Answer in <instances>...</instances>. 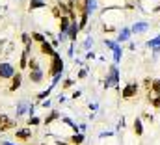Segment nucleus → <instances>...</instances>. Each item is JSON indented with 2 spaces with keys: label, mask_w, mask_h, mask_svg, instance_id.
<instances>
[{
  "label": "nucleus",
  "mask_w": 160,
  "mask_h": 145,
  "mask_svg": "<svg viewBox=\"0 0 160 145\" xmlns=\"http://www.w3.org/2000/svg\"><path fill=\"white\" fill-rule=\"evenodd\" d=\"M86 74H88V71H86V69H82V71L78 72V78H86Z\"/></svg>",
  "instance_id": "30"
},
{
  "label": "nucleus",
  "mask_w": 160,
  "mask_h": 145,
  "mask_svg": "<svg viewBox=\"0 0 160 145\" xmlns=\"http://www.w3.org/2000/svg\"><path fill=\"white\" fill-rule=\"evenodd\" d=\"M15 138H17L19 142H28V140L32 138V128H30V127H24V128H19V130L15 132Z\"/></svg>",
  "instance_id": "5"
},
{
  "label": "nucleus",
  "mask_w": 160,
  "mask_h": 145,
  "mask_svg": "<svg viewBox=\"0 0 160 145\" xmlns=\"http://www.w3.org/2000/svg\"><path fill=\"white\" fill-rule=\"evenodd\" d=\"M21 82H22V74H21V72H15V74L11 76V84H9V91H15V89H19V86H21Z\"/></svg>",
  "instance_id": "9"
},
{
  "label": "nucleus",
  "mask_w": 160,
  "mask_h": 145,
  "mask_svg": "<svg viewBox=\"0 0 160 145\" xmlns=\"http://www.w3.org/2000/svg\"><path fill=\"white\" fill-rule=\"evenodd\" d=\"M151 86H153V78H151V76H145V78H143V82H142V88L145 89V93H147V91H151Z\"/></svg>",
  "instance_id": "17"
},
{
  "label": "nucleus",
  "mask_w": 160,
  "mask_h": 145,
  "mask_svg": "<svg viewBox=\"0 0 160 145\" xmlns=\"http://www.w3.org/2000/svg\"><path fill=\"white\" fill-rule=\"evenodd\" d=\"M147 28H149L147 22H136V24L132 26V32H134V34H142V32H145Z\"/></svg>",
  "instance_id": "15"
},
{
  "label": "nucleus",
  "mask_w": 160,
  "mask_h": 145,
  "mask_svg": "<svg viewBox=\"0 0 160 145\" xmlns=\"http://www.w3.org/2000/svg\"><path fill=\"white\" fill-rule=\"evenodd\" d=\"M56 119H60V113H58V112H50V113L45 117V125H50V123L56 121Z\"/></svg>",
  "instance_id": "18"
},
{
  "label": "nucleus",
  "mask_w": 160,
  "mask_h": 145,
  "mask_svg": "<svg viewBox=\"0 0 160 145\" xmlns=\"http://www.w3.org/2000/svg\"><path fill=\"white\" fill-rule=\"evenodd\" d=\"M15 125H17V123H15V121H13L11 117H8V115H4V113L0 115V130H2V132H6V130H11V128H15Z\"/></svg>",
  "instance_id": "4"
},
{
  "label": "nucleus",
  "mask_w": 160,
  "mask_h": 145,
  "mask_svg": "<svg viewBox=\"0 0 160 145\" xmlns=\"http://www.w3.org/2000/svg\"><path fill=\"white\" fill-rule=\"evenodd\" d=\"M138 93H140V84H138V82H128V84L121 89V99L128 101V99L138 97Z\"/></svg>",
  "instance_id": "1"
},
{
  "label": "nucleus",
  "mask_w": 160,
  "mask_h": 145,
  "mask_svg": "<svg viewBox=\"0 0 160 145\" xmlns=\"http://www.w3.org/2000/svg\"><path fill=\"white\" fill-rule=\"evenodd\" d=\"M4 145H11V143H4Z\"/></svg>",
  "instance_id": "32"
},
{
  "label": "nucleus",
  "mask_w": 160,
  "mask_h": 145,
  "mask_svg": "<svg viewBox=\"0 0 160 145\" xmlns=\"http://www.w3.org/2000/svg\"><path fill=\"white\" fill-rule=\"evenodd\" d=\"M39 145H47V143H39Z\"/></svg>",
  "instance_id": "33"
},
{
  "label": "nucleus",
  "mask_w": 160,
  "mask_h": 145,
  "mask_svg": "<svg viewBox=\"0 0 160 145\" xmlns=\"http://www.w3.org/2000/svg\"><path fill=\"white\" fill-rule=\"evenodd\" d=\"M130 34H132V28H123V30L119 32V36H118V43L128 41V39H130Z\"/></svg>",
  "instance_id": "12"
},
{
  "label": "nucleus",
  "mask_w": 160,
  "mask_h": 145,
  "mask_svg": "<svg viewBox=\"0 0 160 145\" xmlns=\"http://www.w3.org/2000/svg\"><path fill=\"white\" fill-rule=\"evenodd\" d=\"M80 28H78V22H71V26H69V30H67V34H69V39L71 41H77V36H78Z\"/></svg>",
  "instance_id": "11"
},
{
  "label": "nucleus",
  "mask_w": 160,
  "mask_h": 145,
  "mask_svg": "<svg viewBox=\"0 0 160 145\" xmlns=\"http://www.w3.org/2000/svg\"><path fill=\"white\" fill-rule=\"evenodd\" d=\"M102 32L112 34V32H116V26H112V24H104V26H102Z\"/></svg>",
  "instance_id": "26"
},
{
  "label": "nucleus",
  "mask_w": 160,
  "mask_h": 145,
  "mask_svg": "<svg viewBox=\"0 0 160 145\" xmlns=\"http://www.w3.org/2000/svg\"><path fill=\"white\" fill-rule=\"evenodd\" d=\"M50 11H52V15H54L56 19H60V17L63 15V13H62V9L58 8V4H56V6H52V8H50Z\"/></svg>",
  "instance_id": "23"
},
{
  "label": "nucleus",
  "mask_w": 160,
  "mask_h": 145,
  "mask_svg": "<svg viewBox=\"0 0 160 145\" xmlns=\"http://www.w3.org/2000/svg\"><path fill=\"white\" fill-rule=\"evenodd\" d=\"M19 67H21V69L28 67V52H26V50H24V52H22V56H21V63H19Z\"/></svg>",
  "instance_id": "21"
},
{
  "label": "nucleus",
  "mask_w": 160,
  "mask_h": 145,
  "mask_svg": "<svg viewBox=\"0 0 160 145\" xmlns=\"http://www.w3.org/2000/svg\"><path fill=\"white\" fill-rule=\"evenodd\" d=\"M15 72H13V69H11V65L9 63H2L0 65V78H11Z\"/></svg>",
  "instance_id": "10"
},
{
  "label": "nucleus",
  "mask_w": 160,
  "mask_h": 145,
  "mask_svg": "<svg viewBox=\"0 0 160 145\" xmlns=\"http://www.w3.org/2000/svg\"><path fill=\"white\" fill-rule=\"evenodd\" d=\"M149 104H151V108L160 110V95H153V99L149 101Z\"/></svg>",
  "instance_id": "20"
},
{
  "label": "nucleus",
  "mask_w": 160,
  "mask_h": 145,
  "mask_svg": "<svg viewBox=\"0 0 160 145\" xmlns=\"http://www.w3.org/2000/svg\"><path fill=\"white\" fill-rule=\"evenodd\" d=\"M118 82H119V71H118V67H110V76H108L106 82H104V88L118 86Z\"/></svg>",
  "instance_id": "3"
},
{
  "label": "nucleus",
  "mask_w": 160,
  "mask_h": 145,
  "mask_svg": "<svg viewBox=\"0 0 160 145\" xmlns=\"http://www.w3.org/2000/svg\"><path fill=\"white\" fill-rule=\"evenodd\" d=\"M45 4L41 2V0H32V6H30V9H36V8H43Z\"/></svg>",
  "instance_id": "27"
},
{
  "label": "nucleus",
  "mask_w": 160,
  "mask_h": 145,
  "mask_svg": "<svg viewBox=\"0 0 160 145\" xmlns=\"http://www.w3.org/2000/svg\"><path fill=\"white\" fill-rule=\"evenodd\" d=\"M69 26H71V19H69L67 15H62V17L58 19V28H60V34H67Z\"/></svg>",
  "instance_id": "6"
},
{
  "label": "nucleus",
  "mask_w": 160,
  "mask_h": 145,
  "mask_svg": "<svg viewBox=\"0 0 160 145\" xmlns=\"http://www.w3.org/2000/svg\"><path fill=\"white\" fill-rule=\"evenodd\" d=\"M84 140H86L84 134H73V136L69 138V143L71 145H82L84 143Z\"/></svg>",
  "instance_id": "14"
},
{
  "label": "nucleus",
  "mask_w": 160,
  "mask_h": 145,
  "mask_svg": "<svg viewBox=\"0 0 160 145\" xmlns=\"http://www.w3.org/2000/svg\"><path fill=\"white\" fill-rule=\"evenodd\" d=\"M151 91H153V95H160V78H153Z\"/></svg>",
  "instance_id": "19"
},
{
  "label": "nucleus",
  "mask_w": 160,
  "mask_h": 145,
  "mask_svg": "<svg viewBox=\"0 0 160 145\" xmlns=\"http://www.w3.org/2000/svg\"><path fill=\"white\" fill-rule=\"evenodd\" d=\"M39 52H41V54H45V56H50V58H52V56L56 54L54 47H52L50 43H47V41H45V43H41V45H39Z\"/></svg>",
  "instance_id": "8"
},
{
  "label": "nucleus",
  "mask_w": 160,
  "mask_h": 145,
  "mask_svg": "<svg viewBox=\"0 0 160 145\" xmlns=\"http://www.w3.org/2000/svg\"><path fill=\"white\" fill-rule=\"evenodd\" d=\"M28 67H30V71H38V69H39L38 60H36V58H30V60H28Z\"/></svg>",
  "instance_id": "22"
},
{
  "label": "nucleus",
  "mask_w": 160,
  "mask_h": 145,
  "mask_svg": "<svg viewBox=\"0 0 160 145\" xmlns=\"http://www.w3.org/2000/svg\"><path fill=\"white\" fill-rule=\"evenodd\" d=\"M28 123H30L32 127H38L41 121H39V117H30V121H28Z\"/></svg>",
  "instance_id": "28"
},
{
  "label": "nucleus",
  "mask_w": 160,
  "mask_h": 145,
  "mask_svg": "<svg viewBox=\"0 0 160 145\" xmlns=\"http://www.w3.org/2000/svg\"><path fill=\"white\" fill-rule=\"evenodd\" d=\"M30 82H34V84H41L43 82V72H41V69L30 71Z\"/></svg>",
  "instance_id": "13"
},
{
  "label": "nucleus",
  "mask_w": 160,
  "mask_h": 145,
  "mask_svg": "<svg viewBox=\"0 0 160 145\" xmlns=\"http://www.w3.org/2000/svg\"><path fill=\"white\" fill-rule=\"evenodd\" d=\"M142 119H145L147 123H155V115L149 113V112H143V113H142Z\"/></svg>",
  "instance_id": "24"
},
{
  "label": "nucleus",
  "mask_w": 160,
  "mask_h": 145,
  "mask_svg": "<svg viewBox=\"0 0 160 145\" xmlns=\"http://www.w3.org/2000/svg\"><path fill=\"white\" fill-rule=\"evenodd\" d=\"M134 2H136V4H138V2H142V0H134Z\"/></svg>",
  "instance_id": "31"
},
{
  "label": "nucleus",
  "mask_w": 160,
  "mask_h": 145,
  "mask_svg": "<svg viewBox=\"0 0 160 145\" xmlns=\"http://www.w3.org/2000/svg\"><path fill=\"white\" fill-rule=\"evenodd\" d=\"M62 71H63V60H62V56L56 52V54L52 56V63H50V69H48V76H50V78L60 76Z\"/></svg>",
  "instance_id": "2"
},
{
  "label": "nucleus",
  "mask_w": 160,
  "mask_h": 145,
  "mask_svg": "<svg viewBox=\"0 0 160 145\" xmlns=\"http://www.w3.org/2000/svg\"><path fill=\"white\" fill-rule=\"evenodd\" d=\"M119 58H121V47H119V43H118V47L114 48V60L119 62Z\"/></svg>",
  "instance_id": "25"
},
{
  "label": "nucleus",
  "mask_w": 160,
  "mask_h": 145,
  "mask_svg": "<svg viewBox=\"0 0 160 145\" xmlns=\"http://www.w3.org/2000/svg\"><path fill=\"white\" fill-rule=\"evenodd\" d=\"M132 132L140 138V136H143V121L140 119V117H136L134 121H132Z\"/></svg>",
  "instance_id": "7"
},
{
  "label": "nucleus",
  "mask_w": 160,
  "mask_h": 145,
  "mask_svg": "<svg viewBox=\"0 0 160 145\" xmlns=\"http://www.w3.org/2000/svg\"><path fill=\"white\" fill-rule=\"evenodd\" d=\"M30 37H32V41H36L38 45H41V43H45V41H47V37L43 36V34H39V32H32Z\"/></svg>",
  "instance_id": "16"
},
{
  "label": "nucleus",
  "mask_w": 160,
  "mask_h": 145,
  "mask_svg": "<svg viewBox=\"0 0 160 145\" xmlns=\"http://www.w3.org/2000/svg\"><path fill=\"white\" fill-rule=\"evenodd\" d=\"M71 86H73V80H65V82L62 84V89H69Z\"/></svg>",
  "instance_id": "29"
}]
</instances>
